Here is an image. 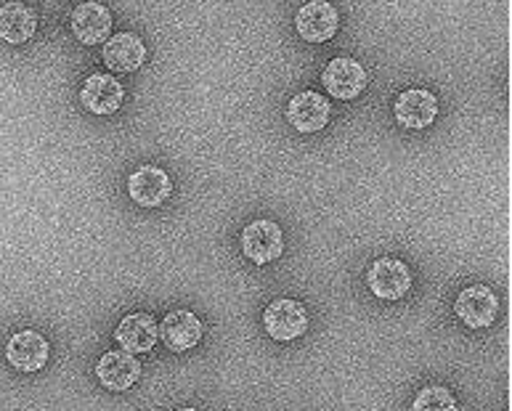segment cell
Here are the masks:
<instances>
[{
  "mask_svg": "<svg viewBox=\"0 0 512 411\" xmlns=\"http://www.w3.org/2000/svg\"><path fill=\"white\" fill-rule=\"evenodd\" d=\"M263 327H266L271 340L279 343H292L298 337L306 335L308 329V311L306 305L292 300V297H276L274 303H268L263 313Z\"/></svg>",
  "mask_w": 512,
  "mask_h": 411,
  "instance_id": "cell-1",
  "label": "cell"
},
{
  "mask_svg": "<svg viewBox=\"0 0 512 411\" xmlns=\"http://www.w3.org/2000/svg\"><path fill=\"white\" fill-rule=\"evenodd\" d=\"M321 85L324 91L332 96V99L351 101L356 96H361V91L367 88V72L356 59H348V56H340V59H332L321 72Z\"/></svg>",
  "mask_w": 512,
  "mask_h": 411,
  "instance_id": "cell-2",
  "label": "cell"
},
{
  "mask_svg": "<svg viewBox=\"0 0 512 411\" xmlns=\"http://www.w3.org/2000/svg\"><path fill=\"white\" fill-rule=\"evenodd\" d=\"M295 27L306 43H327L340 30V14L327 0H308L306 6L298 8Z\"/></svg>",
  "mask_w": 512,
  "mask_h": 411,
  "instance_id": "cell-3",
  "label": "cell"
},
{
  "mask_svg": "<svg viewBox=\"0 0 512 411\" xmlns=\"http://www.w3.org/2000/svg\"><path fill=\"white\" fill-rule=\"evenodd\" d=\"M454 313L457 319L470 329H486L494 324L499 313L497 295L483 287V284H473L467 290L459 292L457 303H454Z\"/></svg>",
  "mask_w": 512,
  "mask_h": 411,
  "instance_id": "cell-4",
  "label": "cell"
},
{
  "mask_svg": "<svg viewBox=\"0 0 512 411\" xmlns=\"http://www.w3.org/2000/svg\"><path fill=\"white\" fill-rule=\"evenodd\" d=\"M367 284L372 295L383 300H401L406 292L412 290V274L406 268L404 260L398 258H380L372 263L367 271Z\"/></svg>",
  "mask_w": 512,
  "mask_h": 411,
  "instance_id": "cell-5",
  "label": "cell"
},
{
  "mask_svg": "<svg viewBox=\"0 0 512 411\" xmlns=\"http://www.w3.org/2000/svg\"><path fill=\"white\" fill-rule=\"evenodd\" d=\"M173 181L165 170L154 165H141L128 176V197L138 207H160L168 202Z\"/></svg>",
  "mask_w": 512,
  "mask_h": 411,
  "instance_id": "cell-6",
  "label": "cell"
},
{
  "mask_svg": "<svg viewBox=\"0 0 512 411\" xmlns=\"http://www.w3.org/2000/svg\"><path fill=\"white\" fill-rule=\"evenodd\" d=\"M242 252L255 266H266L284 252V234L274 221H255L242 231Z\"/></svg>",
  "mask_w": 512,
  "mask_h": 411,
  "instance_id": "cell-7",
  "label": "cell"
},
{
  "mask_svg": "<svg viewBox=\"0 0 512 411\" xmlns=\"http://www.w3.org/2000/svg\"><path fill=\"white\" fill-rule=\"evenodd\" d=\"M80 101L91 115H115L117 109L123 107L125 101V88L123 83L112 75L96 72L83 83L80 91Z\"/></svg>",
  "mask_w": 512,
  "mask_h": 411,
  "instance_id": "cell-8",
  "label": "cell"
},
{
  "mask_svg": "<svg viewBox=\"0 0 512 411\" xmlns=\"http://www.w3.org/2000/svg\"><path fill=\"white\" fill-rule=\"evenodd\" d=\"M393 115H396L398 125H404V128H428L438 115V99L425 88H409V91L398 93Z\"/></svg>",
  "mask_w": 512,
  "mask_h": 411,
  "instance_id": "cell-9",
  "label": "cell"
},
{
  "mask_svg": "<svg viewBox=\"0 0 512 411\" xmlns=\"http://www.w3.org/2000/svg\"><path fill=\"white\" fill-rule=\"evenodd\" d=\"M96 377L107 390L125 393L141 377V361H136V356L128 351H107L96 364Z\"/></svg>",
  "mask_w": 512,
  "mask_h": 411,
  "instance_id": "cell-10",
  "label": "cell"
},
{
  "mask_svg": "<svg viewBox=\"0 0 512 411\" xmlns=\"http://www.w3.org/2000/svg\"><path fill=\"white\" fill-rule=\"evenodd\" d=\"M69 24H72V32L75 38L85 46H93V43H104L112 30V14L109 8L99 0H85L72 11L69 16Z\"/></svg>",
  "mask_w": 512,
  "mask_h": 411,
  "instance_id": "cell-11",
  "label": "cell"
},
{
  "mask_svg": "<svg viewBox=\"0 0 512 411\" xmlns=\"http://www.w3.org/2000/svg\"><path fill=\"white\" fill-rule=\"evenodd\" d=\"M6 358L19 372H38L48 361V340L35 329L16 332L6 345Z\"/></svg>",
  "mask_w": 512,
  "mask_h": 411,
  "instance_id": "cell-12",
  "label": "cell"
},
{
  "mask_svg": "<svg viewBox=\"0 0 512 411\" xmlns=\"http://www.w3.org/2000/svg\"><path fill=\"white\" fill-rule=\"evenodd\" d=\"M287 122L298 133H316V130L327 128L329 101L316 91L298 93L287 104Z\"/></svg>",
  "mask_w": 512,
  "mask_h": 411,
  "instance_id": "cell-13",
  "label": "cell"
},
{
  "mask_svg": "<svg viewBox=\"0 0 512 411\" xmlns=\"http://www.w3.org/2000/svg\"><path fill=\"white\" fill-rule=\"evenodd\" d=\"M101 56H104L107 69L128 75V72H136L146 61V46L144 40L133 35V32H117L109 40H104Z\"/></svg>",
  "mask_w": 512,
  "mask_h": 411,
  "instance_id": "cell-14",
  "label": "cell"
},
{
  "mask_svg": "<svg viewBox=\"0 0 512 411\" xmlns=\"http://www.w3.org/2000/svg\"><path fill=\"white\" fill-rule=\"evenodd\" d=\"M115 340L128 353H149L160 340V327L152 313H128L115 329Z\"/></svg>",
  "mask_w": 512,
  "mask_h": 411,
  "instance_id": "cell-15",
  "label": "cell"
},
{
  "mask_svg": "<svg viewBox=\"0 0 512 411\" xmlns=\"http://www.w3.org/2000/svg\"><path fill=\"white\" fill-rule=\"evenodd\" d=\"M160 340L173 353L192 351L194 345L202 340V321L192 311H170L162 319Z\"/></svg>",
  "mask_w": 512,
  "mask_h": 411,
  "instance_id": "cell-16",
  "label": "cell"
},
{
  "mask_svg": "<svg viewBox=\"0 0 512 411\" xmlns=\"http://www.w3.org/2000/svg\"><path fill=\"white\" fill-rule=\"evenodd\" d=\"M38 30V14L22 0H8L0 6V40L19 46L35 35Z\"/></svg>",
  "mask_w": 512,
  "mask_h": 411,
  "instance_id": "cell-17",
  "label": "cell"
},
{
  "mask_svg": "<svg viewBox=\"0 0 512 411\" xmlns=\"http://www.w3.org/2000/svg\"><path fill=\"white\" fill-rule=\"evenodd\" d=\"M414 411H457V401H454V396H451L449 390L441 388V385H433V388H425L420 393V396L414 398L412 404Z\"/></svg>",
  "mask_w": 512,
  "mask_h": 411,
  "instance_id": "cell-18",
  "label": "cell"
}]
</instances>
